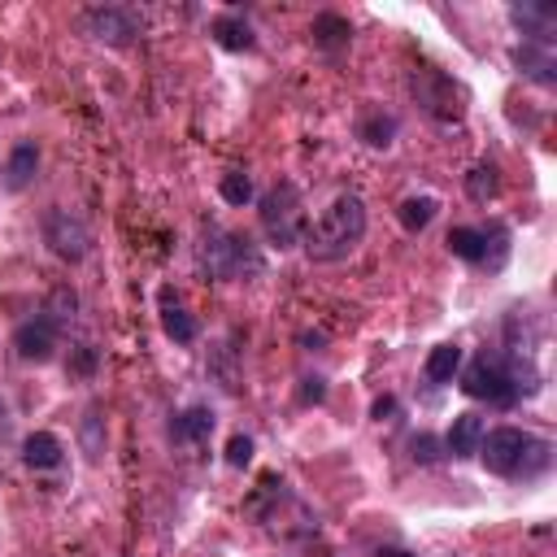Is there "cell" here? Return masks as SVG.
<instances>
[{"label":"cell","mask_w":557,"mask_h":557,"mask_svg":"<svg viewBox=\"0 0 557 557\" xmlns=\"http://www.w3.org/2000/svg\"><path fill=\"white\" fill-rule=\"evenodd\" d=\"M474 457L496 479H535L553 466V444L522 426H496V431H483Z\"/></svg>","instance_id":"obj_2"},{"label":"cell","mask_w":557,"mask_h":557,"mask_svg":"<svg viewBox=\"0 0 557 557\" xmlns=\"http://www.w3.org/2000/svg\"><path fill=\"white\" fill-rule=\"evenodd\" d=\"M209 366H213V374H218V383H222L226 392H235V387H239V370H235V348L218 344V348L209 352Z\"/></svg>","instance_id":"obj_27"},{"label":"cell","mask_w":557,"mask_h":557,"mask_svg":"<svg viewBox=\"0 0 557 557\" xmlns=\"http://www.w3.org/2000/svg\"><path fill=\"white\" fill-rule=\"evenodd\" d=\"M366 226H370V218H366V200H361L357 191H339V196H335V200L305 226L300 248H305L309 261H318V265H335V261H344L348 252H357V244L366 239Z\"/></svg>","instance_id":"obj_1"},{"label":"cell","mask_w":557,"mask_h":557,"mask_svg":"<svg viewBox=\"0 0 557 557\" xmlns=\"http://www.w3.org/2000/svg\"><path fill=\"white\" fill-rule=\"evenodd\" d=\"M509 61L518 65L522 78H531V83H540V87H553V83H557V57H553V48H540V44H513Z\"/></svg>","instance_id":"obj_14"},{"label":"cell","mask_w":557,"mask_h":557,"mask_svg":"<svg viewBox=\"0 0 557 557\" xmlns=\"http://www.w3.org/2000/svg\"><path fill=\"white\" fill-rule=\"evenodd\" d=\"M392 409H396V400H392V396H383V400H374V409H370V413H374V418L383 422V418H387Z\"/></svg>","instance_id":"obj_32"},{"label":"cell","mask_w":557,"mask_h":557,"mask_svg":"<svg viewBox=\"0 0 557 557\" xmlns=\"http://www.w3.org/2000/svg\"><path fill=\"white\" fill-rule=\"evenodd\" d=\"M196 265L213 283H239V278H257L265 270V257L244 231H231L222 222H205L200 244H196Z\"/></svg>","instance_id":"obj_3"},{"label":"cell","mask_w":557,"mask_h":557,"mask_svg":"<svg viewBox=\"0 0 557 557\" xmlns=\"http://www.w3.org/2000/svg\"><path fill=\"white\" fill-rule=\"evenodd\" d=\"M374 557H413L409 548H396V544H383V548H374Z\"/></svg>","instance_id":"obj_34"},{"label":"cell","mask_w":557,"mask_h":557,"mask_svg":"<svg viewBox=\"0 0 557 557\" xmlns=\"http://www.w3.org/2000/svg\"><path fill=\"white\" fill-rule=\"evenodd\" d=\"M39 231H44L48 252L61 257V261H70V265H78V261L91 252V226L83 222V213L65 209V205H52V209L44 213Z\"/></svg>","instance_id":"obj_7"},{"label":"cell","mask_w":557,"mask_h":557,"mask_svg":"<svg viewBox=\"0 0 557 557\" xmlns=\"http://www.w3.org/2000/svg\"><path fill=\"white\" fill-rule=\"evenodd\" d=\"M96 366H100V352H96V344H74V348H70V361H65V370H70L74 379H91V374H96Z\"/></svg>","instance_id":"obj_28"},{"label":"cell","mask_w":557,"mask_h":557,"mask_svg":"<svg viewBox=\"0 0 557 557\" xmlns=\"http://www.w3.org/2000/svg\"><path fill=\"white\" fill-rule=\"evenodd\" d=\"M248 461H252V435H244V431H239V435H231V440H226V466L244 470Z\"/></svg>","instance_id":"obj_30"},{"label":"cell","mask_w":557,"mask_h":557,"mask_svg":"<svg viewBox=\"0 0 557 557\" xmlns=\"http://www.w3.org/2000/svg\"><path fill=\"white\" fill-rule=\"evenodd\" d=\"M257 218H261V231L270 239V248L287 252L305 239V226H309V213H305V191L292 183V178H278L261 191L257 200Z\"/></svg>","instance_id":"obj_4"},{"label":"cell","mask_w":557,"mask_h":557,"mask_svg":"<svg viewBox=\"0 0 557 557\" xmlns=\"http://www.w3.org/2000/svg\"><path fill=\"white\" fill-rule=\"evenodd\" d=\"M213 409L209 405H187L178 413H170V440L178 448H200L209 435H213Z\"/></svg>","instance_id":"obj_12"},{"label":"cell","mask_w":557,"mask_h":557,"mask_svg":"<svg viewBox=\"0 0 557 557\" xmlns=\"http://www.w3.org/2000/svg\"><path fill=\"white\" fill-rule=\"evenodd\" d=\"M509 22L518 26L522 44H540V48H553V35H557V9H553V4H535V0L509 4Z\"/></svg>","instance_id":"obj_11"},{"label":"cell","mask_w":557,"mask_h":557,"mask_svg":"<svg viewBox=\"0 0 557 557\" xmlns=\"http://www.w3.org/2000/svg\"><path fill=\"white\" fill-rule=\"evenodd\" d=\"M496 191H500V170H496L492 161L470 165V174H466V196H470L474 205H487V200H496Z\"/></svg>","instance_id":"obj_24"},{"label":"cell","mask_w":557,"mask_h":557,"mask_svg":"<svg viewBox=\"0 0 557 557\" xmlns=\"http://www.w3.org/2000/svg\"><path fill=\"white\" fill-rule=\"evenodd\" d=\"M409 91H413V104H418L435 126H461L470 96H466V87H461L453 74H444V70H435V65H418V70L409 74Z\"/></svg>","instance_id":"obj_5"},{"label":"cell","mask_w":557,"mask_h":557,"mask_svg":"<svg viewBox=\"0 0 557 557\" xmlns=\"http://www.w3.org/2000/svg\"><path fill=\"white\" fill-rule=\"evenodd\" d=\"M483 418L474 413V409H466V413H457L453 418V426H448V435H444V448H448V457H474L479 453V440H483Z\"/></svg>","instance_id":"obj_18"},{"label":"cell","mask_w":557,"mask_h":557,"mask_svg":"<svg viewBox=\"0 0 557 557\" xmlns=\"http://www.w3.org/2000/svg\"><path fill=\"white\" fill-rule=\"evenodd\" d=\"M83 26H87L91 39H100V44H109V48H126V44H135L139 30H144L139 13L126 9V4H96V9L83 13Z\"/></svg>","instance_id":"obj_8"},{"label":"cell","mask_w":557,"mask_h":557,"mask_svg":"<svg viewBox=\"0 0 557 557\" xmlns=\"http://www.w3.org/2000/svg\"><path fill=\"white\" fill-rule=\"evenodd\" d=\"M309 35H313V44H318L322 52H339V48L352 44V26H348V17H339V13H318L313 26H309Z\"/></svg>","instance_id":"obj_20"},{"label":"cell","mask_w":557,"mask_h":557,"mask_svg":"<svg viewBox=\"0 0 557 557\" xmlns=\"http://www.w3.org/2000/svg\"><path fill=\"white\" fill-rule=\"evenodd\" d=\"M305 387H300V405H318L322 396H326V387H322V379L313 374V379H300Z\"/></svg>","instance_id":"obj_31"},{"label":"cell","mask_w":557,"mask_h":557,"mask_svg":"<svg viewBox=\"0 0 557 557\" xmlns=\"http://www.w3.org/2000/svg\"><path fill=\"white\" fill-rule=\"evenodd\" d=\"M218 196L226 200V205H235V209H244L252 196H257V187H252V178L244 174V170H226L222 178H218Z\"/></svg>","instance_id":"obj_25"},{"label":"cell","mask_w":557,"mask_h":557,"mask_svg":"<svg viewBox=\"0 0 557 557\" xmlns=\"http://www.w3.org/2000/svg\"><path fill=\"white\" fill-rule=\"evenodd\" d=\"M457 374H461V392L474 400H487V405H513L518 400V383H513L505 357H496V352H479Z\"/></svg>","instance_id":"obj_6"},{"label":"cell","mask_w":557,"mask_h":557,"mask_svg":"<svg viewBox=\"0 0 557 557\" xmlns=\"http://www.w3.org/2000/svg\"><path fill=\"white\" fill-rule=\"evenodd\" d=\"M435 213H440V200H435V196H405V200L396 205V222H400V231H409V235H422V231L435 222Z\"/></svg>","instance_id":"obj_21"},{"label":"cell","mask_w":557,"mask_h":557,"mask_svg":"<svg viewBox=\"0 0 557 557\" xmlns=\"http://www.w3.org/2000/svg\"><path fill=\"white\" fill-rule=\"evenodd\" d=\"M444 244H448V252H453L457 261H466V265H487V248L509 252L505 226H453V231L444 235Z\"/></svg>","instance_id":"obj_9"},{"label":"cell","mask_w":557,"mask_h":557,"mask_svg":"<svg viewBox=\"0 0 557 557\" xmlns=\"http://www.w3.org/2000/svg\"><path fill=\"white\" fill-rule=\"evenodd\" d=\"M9 431H13V418H9V405L0 400V444L9 440Z\"/></svg>","instance_id":"obj_33"},{"label":"cell","mask_w":557,"mask_h":557,"mask_svg":"<svg viewBox=\"0 0 557 557\" xmlns=\"http://www.w3.org/2000/svg\"><path fill=\"white\" fill-rule=\"evenodd\" d=\"M52 326H70L74 322V313H78V292L70 287V283H57L48 296H44V309H39Z\"/></svg>","instance_id":"obj_23"},{"label":"cell","mask_w":557,"mask_h":557,"mask_svg":"<svg viewBox=\"0 0 557 557\" xmlns=\"http://www.w3.org/2000/svg\"><path fill=\"white\" fill-rule=\"evenodd\" d=\"M65 461V444L52 431H30L22 440V466L26 470H57Z\"/></svg>","instance_id":"obj_16"},{"label":"cell","mask_w":557,"mask_h":557,"mask_svg":"<svg viewBox=\"0 0 557 557\" xmlns=\"http://www.w3.org/2000/svg\"><path fill=\"white\" fill-rule=\"evenodd\" d=\"M396 131H400L396 113H383V109H370V113H361V122H357V139L370 144V148H392Z\"/></svg>","instance_id":"obj_22"},{"label":"cell","mask_w":557,"mask_h":557,"mask_svg":"<svg viewBox=\"0 0 557 557\" xmlns=\"http://www.w3.org/2000/svg\"><path fill=\"white\" fill-rule=\"evenodd\" d=\"M409 448H413V461H422V466H435L440 461V448H444V440H435V435H413L409 440Z\"/></svg>","instance_id":"obj_29"},{"label":"cell","mask_w":557,"mask_h":557,"mask_svg":"<svg viewBox=\"0 0 557 557\" xmlns=\"http://www.w3.org/2000/svg\"><path fill=\"white\" fill-rule=\"evenodd\" d=\"M461 344H435L431 352H426V361H422V379L431 383V387H444V383H453L457 379V370H461Z\"/></svg>","instance_id":"obj_19"},{"label":"cell","mask_w":557,"mask_h":557,"mask_svg":"<svg viewBox=\"0 0 557 557\" xmlns=\"http://www.w3.org/2000/svg\"><path fill=\"white\" fill-rule=\"evenodd\" d=\"M161 326H165V335H170L174 344H191V339L200 335V322L187 313V305H183L170 287H161Z\"/></svg>","instance_id":"obj_17"},{"label":"cell","mask_w":557,"mask_h":557,"mask_svg":"<svg viewBox=\"0 0 557 557\" xmlns=\"http://www.w3.org/2000/svg\"><path fill=\"white\" fill-rule=\"evenodd\" d=\"M209 35H213V44L226 48V52H252V48H257V30H252V22H248L239 9L218 13V17L209 22Z\"/></svg>","instance_id":"obj_13"},{"label":"cell","mask_w":557,"mask_h":557,"mask_svg":"<svg viewBox=\"0 0 557 557\" xmlns=\"http://www.w3.org/2000/svg\"><path fill=\"white\" fill-rule=\"evenodd\" d=\"M39 174V144L35 139H17L4 157V187L9 191H26Z\"/></svg>","instance_id":"obj_15"},{"label":"cell","mask_w":557,"mask_h":557,"mask_svg":"<svg viewBox=\"0 0 557 557\" xmlns=\"http://www.w3.org/2000/svg\"><path fill=\"white\" fill-rule=\"evenodd\" d=\"M57 335H61V326H52L44 313H35V318L17 322V331H13V352H17L22 361L44 366V361H52V352H57Z\"/></svg>","instance_id":"obj_10"},{"label":"cell","mask_w":557,"mask_h":557,"mask_svg":"<svg viewBox=\"0 0 557 557\" xmlns=\"http://www.w3.org/2000/svg\"><path fill=\"white\" fill-rule=\"evenodd\" d=\"M78 440H83V453H87L91 461L104 453V418H100L96 405H87V413L78 418Z\"/></svg>","instance_id":"obj_26"}]
</instances>
